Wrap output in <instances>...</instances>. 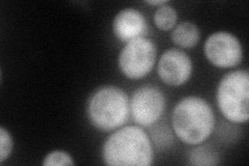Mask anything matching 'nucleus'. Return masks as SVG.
I'll return each instance as SVG.
<instances>
[{"instance_id":"nucleus-15","label":"nucleus","mask_w":249,"mask_h":166,"mask_svg":"<svg viewBox=\"0 0 249 166\" xmlns=\"http://www.w3.org/2000/svg\"><path fill=\"white\" fill-rule=\"evenodd\" d=\"M13 151V138L5 128H0V163H3Z\"/></svg>"},{"instance_id":"nucleus-8","label":"nucleus","mask_w":249,"mask_h":166,"mask_svg":"<svg viewBox=\"0 0 249 166\" xmlns=\"http://www.w3.org/2000/svg\"><path fill=\"white\" fill-rule=\"evenodd\" d=\"M193 65L184 51L169 49L161 55L158 62V75L169 86H181L189 80Z\"/></svg>"},{"instance_id":"nucleus-3","label":"nucleus","mask_w":249,"mask_h":166,"mask_svg":"<svg viewBox=\"0 0 249 166\" xmlns=\"http://www.w3.org/2000/svg\"><path fill=\"white\" fill-rule=\"evenodd\" d=\"M129 97L124 90L106 85L92 92L87 105L90 124L100 131H113L123 127L130 114Z\"/></svg>"},{"instance_id":"nucleus-13","label":"nucleus","mask_w":249,"mask_h":166,"mask_svg":"<svg viewBox=\"0 0 249 166\" xmlns=\"http://www.w3.org/2000/svg\"><path fill=\"white\" fill-rule=\"evenodd\" d=\"M166 125L161 124L152 129V140L154 141L156 147L159 148L160 149L167 148L174 142L173 132L169 130Z\"/></svg>"},{"instance_id":"nucleus-14","label":"nucleus","mask_w":249,"mask_h":166,"mask_svg":"<svg viewBox=\"0 0 249 166\" xmlns=\"http://www.w3.org/2000/svg\"><path fill=\"white\" fill-rule=\"evenodd\" d=\"M74 164L71 155L58 149L47 154L43 161L44 166H73Z\"/></svg>"},{"instance_id":"nucleus-1","label":"nucleus","mask_w":249,"mask_h":166,"mask_svg":"<svg viewBox=\"0 0 249 166\" xmlns=\"http://www.w3.org/2000/svg\"><path fill=\"white\" fill-rule=\"evenodd\" d=\"M102 158L109 166H150L154 161V149L142 127L124 126L105 140Z\"/></svg>"},{"instance_id":"nucleus-9","label":"nucleus","mask_w":249,"mask_h":166,"mask_svg":"<svg viewBox=\"0 0 249 166\" xmlns=\"http://www.w3.org/2000/svg\"><path fill=\"white\" fill-rule=\"evenodd\" d=\"M114 37L123 43L144 37L147 34V23L143 14L135 9H124L115 15L112 22Z\"/></svg>"},{"instance_id":"nucleus-7","label":"nucleus","mask_w":249,"mask_h":166,"mask_svg":"<svg viewBox=\"0 0 249 166\" xmlns=\"http://www.w3.org/2000/svg\"><path fill=\"white\" fill-rule=\"evenodd\" d=\"M204 51L207 59L219 69L236 67L243 58V48L239 38L228 31H217L210 36Z\"/></svg>"},{"instance_id":"nucleus-4","label":"nucleus","mask_w":249,"mask_h":166,"mask_svg":"<svg viewBox=\"0 0 249 166\" xmlns=\"http://www.w3.org/2000/svg\"><path fill=\"white\" fill-rule=\"evenodd\" d=\"M217 104L231 123L243 124L249 118V73L236 70L225 75L217 89Z\"/></svg>"},{"instance_id":"nucleus-11","label":"nucleus","mask_w":249,"mask_h":166,"mask_svg":"<svg viewBox=\"0 0 249 166\" xmlns=\"http://www.w3.org/2000/svg\"><path fill=\"white\" fill-rule=\"evenodd\" d=\"M187 160L190 165L196 166H214L220 163V158L213 148L206 145H197L189 151Z\"/></svg>"},{"instance_id":"nucleus-10","label":"nucleus","mask_w":249,"mask_h":166,"mask_svg":"<svg viewBox=\"0 0 249 166\" xmlns=\"http://www.w3.org/2000/svg\"><path fill=\"white\" fill-rule=\"evenodd\" d=\"M170 37L171 41L182 48H193L199 42L200 33L194 23L186 21L180 23L173 29Z\"/></svg>"},{"instance_id":"nucleus-5","label":"nucleus","mask_w":249,"mask_h":166,"mask_svg":"<svg viewBox=\"0 0 249 166\" xmlns=\"http://www.w3.org/2000/svg\"><path fill=\"white\" fill-rule=\"evenodd\" d=\"M157 49L150 38L138 37L124 44L119 55L121 72L132 80H138L153 70Z\"/></svg>"},{"instance_id":"nucleus-16","label":"nucleus","mask_w":249,"mask_h":166,"mask_svg":"<svg viewBox=\"0 0 249 166\" xmlns=\"http://www.w3.org/2000/svg\"><path fill=\"white\" fill-rule=\"evenodd\" d=\"M144 3L149 4V5H158V6H161V5L167 4V1H165V0H150V1H144Z\"/></svg>"},{"instance_id":"nucleus-6","label":"nucleus","mask_w":249,"mask_h":166,"mask_svg":"<svg viewBox=\"0 0 249 166\" xmlns=\"http://www.w3.org/2000/svg\"><path fill=\"white\" fill-rule=\"evenodd\" d=\"M130 114L142 128H149L157 123L165 108V97L160 89L153 85L138 88L131 99Z\"/></svg>"},{"instance_id":"nucleus-12","label":"nucleus","mask_w":249,"mask_h":166,"mask_svg":"<svg viewBox=\"0 0 249 166\" xmlns=\"http://www.w3.org/2000/svg\"><path fill=\"white\" fill-rule=\"evenodd\" d=\"M178 21V13L173 6L164 4L159 6L154 14L155 25L160 30L168 31L176 27Z\"/></svg>"},{"instance_id":"nucleus-2","label":"nucleus","mask_w":249,"mask_h":166,"mask_svg":"<svg viewBox=\"0 0 249 166\" xmlns=\"http://www.w3.org/2000/svg\"><path fill=\"white\" fill-rule=\"evenodd\" d=\"M171 125L176 136L184 144L201 145L211 136L215 127L213 109L202 98L186 97L174 108Z\"/></svg>"}]
</instances>
